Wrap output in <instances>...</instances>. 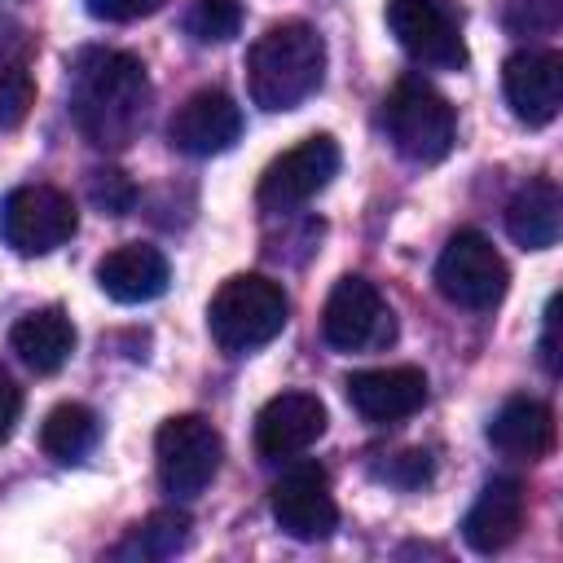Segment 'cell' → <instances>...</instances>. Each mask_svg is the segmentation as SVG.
Returning <instances> with one entry per match:
<instances>
[{"label": "cell", "mask_w": 563, "mask_h": 563, "mask_svg": "<svg viewBox=\"0 0 563 563\" xmlns=\"http://www.w3.org/2000/svg\"><path fill=\"white\" fill-rule=\"evenodd\" d=\"M339 172V145L334 136L317 132V136H303L299 145H290L286 154H277L264 176H260V189H255V202L260 211H295L303 202H312Z\"/></svg>", "instance_id": "cell-8"}, {"label": "cell", "mask_w": 563, "mask_h": 563, "mask_svg": "<svg viewBox=\"0 0 563 563\" xmlns=\"http://www.w3.org/2000/svg\"><path fill=\"white\" fill-rule=\"evenodd\" d=\"M383 479H391V484H400V488H418V484H427V479H431V453H422V449H405V453H396V457L383 466Z\"/></svg>", "instance_id": "cell-27"}, {"label": "cell", "mask_w": 563, "mask_h": 563, "mask_svg": "<svg viewBox=\"0 0 563 563\" xmlns=\"http://www.w3.org/2000/svg\"><path fill=\"white\" fill-rule=\"evenodd\" d=\"M286 312H290V299H286V290L273 277L238 273V277H229L211 295V303H207V330H211V339L224 352L246 356V352L273 343L286 330Z\"/></svg>", "instance_id": "cell-3"}, {"label": "cell", "mask_w": 563, "mask_h": 563, "mask_svg": "<svg viewBox=\"0 0 563 563\" xmlns=\"http://www.w3.org/2000/svg\"><path fill=\"white\" fill-rule=\"evenodd\" d=\"M167 260L158 246L145 242H123L114 251L101 255L97 264V286L114 299V303H150L167 290Z\"/></svg>", "instance_id": "cell-17"}, {"label": "cell", "mask_w": 563, "mask_h": 563, "mask_svg": "<svg viewBox=\"0 0 563 563\" xmlns=\"http://www.w3.org/2000/svg\"><path fill=\"white\" fill-rule=\"evenodd\" d=\"M150 106V79L141 57L123 48H84L70 62V114L97 150H123Z\"/></svg>", "instance_id": "cell-1"}, {"label": "cell", "mask_w": 563, "mask_h": 563, "mask_svg": "<svg viewBox=\"0 0 563 563\" xmlns=\"http://www.w3.org/2000/svg\"><path fill=\"white\" fill-rule=\"evenodd\" d=\"M79 229L75 202L53 185H18L0 202V238L18 255H48Z\"/></svg>", "instance_id": "cell-7"}, {"label": "cell", "mask_w": 563, "mask_h": 563, "mask_svg": "<svg viewBox=\"0 0 563 563\" xmlns=\"http://www.w3.org/2000/svg\"><path fill=\"white\" fill-rule=\"evenodd\" d=\"M506 22L515 31H554L559 26V0H510Z\"/></svg>", "instance_id": "cell-26"}, {"label": "cell", "mask_w": 563, "mask_h": 563, "mask_svg": "<svg viewBox=\"0 0 563 563\" xmlns=\"http://www.w3.org/2000/svg\"><path fill=\"white\" fill-rule=\"evenodd\" d=\"M167 136L180 154L189 158H211L233 150V141L242 136V110L229 92L220 88H198L194 97H185L167 123Z\"/></svg>", "instance_id": "cell-14"}, {"label": "cell", "mask_w": 563, "mask_h": 563, "mask_svg": "<svg viewBox=\"0 0 563 563\" xmlns=\"http://www.w3.org/2000/svg\"><path fill=\"white\" fill-rule=\"evenodd\" d=\"M242 26V4L238 0H194L185 13V31L198 44H229Z\"/></svg>", "instance_id": "cell-23"}, {"label": "cell", "mask_w": 563, "mask_h": 563, "mask_svg": "<svg viewBox=\"0 0 563 563\" xmlns=\"http://www.w3.org/2000/svg\"><path fill=\"white\" fill-rule=\"evenodd\" d=\"M383 128H387V141L396 145V154L418 167L440 163L457 141L453 106L418 75L396 79V88L383 101Z\"/></svg>", "instance_id": "cell-4"}, {"label": "cell", "mask_w": 563, "mask_h": 563, "mask_svg": "<svg viewBox=\"0 0 563 563\" xmlns=\"http://www.w3.org/2000/svg\"><path fill=\"white\" fill-rule=\"evenodd\" d=\"M31 53L35 40L13 18H0V128H18L35 106V79H31Z\"/></svg>", "instance_id": "cell-21"}, {"label": "cell", "mask_w": 563, "mask_h": 563, "mask_svg": "<svg viewBox=\"0 0 563 563\" xmlns=\"http://www.w3.org/2000/svg\"><path fill=\"white\" fill-rule=\"evenodd\" d=\"M88 202L101 216H128L136 202V185L119 167H97V172H88Z\"/></svg>", "instance_id": "cell-25"}, {"label": "cell", "mask_w": 563, "mask_h": 563, "mask_svg": "<svg viewBox=\"0 0 563 563\" xmlns=\"http://www.w3.org/2000/svg\"><path fill=\"white\" fill-rule=\"evenodd\" d=\"M40 444L57 462H79L97 444V413L88 405H75V400L48 409V418L40 427Z\"/></svg>", "instance_id": "cell-22"}, {"label": "cell", "mask_w": 563, "mask_h": 563, "mask_svg": "<svg viewBox=\"0 0 563 563\" xmlns=\"http://www.w3.org/2000/svg\"><path fill=\"white\" fill-rule=\"evenodd\" d=\"M141 550L150 559H172L189 545V515L185 510H154L145 523H141Z\"/></svg>", "instance_id": "cell-24"}, {"label": "cell", "mask_w": 563, "mask_h": 563, "mask_svg": "<svg viewBox=\"0 0 563 563\" xmlns=\"http://www.w3.org/2000/svg\"><path fill=\"white\" fill-rule=\"evenodd\" d=\"M523 515H528V493H523V484H519L515 475H497V479H488V484L479 488L475 506L466 510L462 537H466V545H471L475 554H497V550H506V545L519 537Z\"/></svg>", "instance_id": "cell-16"}, {"label": "cell", "mask_w": 563, "mask_h": 563, "mask_svg": "<svg viewBox=\"0 0 563 563\" xmlns=\"http://www.w3.org/2000/svg\"><path fill=\"white\" fill-rule=\"evenodd\" d=\"M9 347H13L18 361L31 365L35 374H53V369H62V365L70 361V352H75V325H70V317H66L57 303H48V308H35V312H26V317L13 321Z\"/></svg>", "instance_id": "cell-19"}, {"label": "cell", "mask_w": 563, "mask_h": 563, "mask_svg": "<svg viewBox=\"0 0 563 563\" xmlns=\"http://www.w3.org/2000/svg\"><path fill=\"white\" fill-rule=\"evenodd\" d=\"M387 31L422 66L435 70L466 66V40L440 0H387Z\"/></svg>", "instance_id": "cell-10"}, {"label": "cell", "mask_w": 563, "mask_h": 563, "mask_svg": "<svg viewBox=\"0 0 563 563\" xmlns=\"http://www.w3.org/2000/svg\"><path fill=\"white\" fill-rule=\"evenodd\" d=\"M167 0H88V13L97 22H136V18H150L158 13Z\"/></svg>", "instance_id": "cell-28"}, {"label": "cell", "mask_w": 563, "mask_h": 563, "mask_svg": "<svg viewBox=\"0 0 563 563\" xmlns=\"http://www.w3.org/2000/svg\"><path fill=\"white\" fill-rule=\"evenodd\" d=\"M321 334L334 352H369L396 339V317L365 277H339L321 312Z\"/></svg>", "instance_id": "cell-9"}, {"label": "cell", "mask_w": 563, "mask_h": 563, "mask_svg": "<svg viewBox=\"0 0 563 563\" xmlns=\"http://www.w3.org/2000/svg\"><path fill=\"white\" fill-rule=\"evenodd\" d=\"M154 457H158V479L172 497H198L216 479L224 444L202 413H176L158 427Z\"/></svg>", "instance_id": "cell-6"}, {"label": "cell", "mask_w": 563, "mask_h": 563, "mask_svg": "<svg viewBox=\"0 0 563 563\" xmlns=\"http://www.w3.org/2000/svg\"><path fill=\"white\" fill-rule=\"evenodd\" d=\"M488 444L501 449L506 457H545L554 449V413L545 400H532V396H510L493 422H488Z\"/></svg>", "instance_id": "cell-18"}, {"label": "cell", "mask_w": 563, "mask_h": 563, "mask_svg": "<svg viewBox=\"0 0 563 563\" xmlns=\"http://www.w3.org/2000/svg\"><path fill=\"white\" fill-rule=\"evenodd\" d=\"M325 79V40L312 22H273L246 53V88L260 110H295Z\"/></svg>", "instance_id": "cell-2"}, {"label": "cell", "mask_w": 563, "mask_h": 563, "mask_svg": "<svg viewBox=\"0 0 563 563\" xmlns=\"http://www.w3.org/2000/svg\"><path fill=\"white\" fill-rule=\"evenodd\" d=\"M347 405L365 418V422H400L409 413L422 409L427 400V374L413 365H383V369H356L343 383Z\"/></svg>", "instance_id": "cell-15"}, {"label": "cell", "mask_w": 563, "mask_h": 563, "mask_svg": "<svg viewBox=\"0 0 563 563\" xmlns=\"http://www.w3.org/2000/svg\"><path fill=\"white\" fill-rule=\"evenodd\" d=\"M554 325H559V317H554V299L545 303V330H541V365L550 369V374H559V347H554Z\"/></svg>", "instance_id": "cell-30"}, {"label": "cell", "mask_w": 563, "mask_h": 563, "mask_svg": "<svg viewBox=\"0 0 563 563\" xmlns=\"http://www.w3.org/2000/svg\"><path fill=\"white\" fill-rule=\"evenodd\" d=\"M18 413H22V391H18V383H13V378L0 369V444L13 435Z\"/></svg>", "instance_id": "cell-29"}, {"label": "cell", "mask_w": 563, "mask_h": 563, "mask_svg": "<svg viewBox=\"0 0 563 563\" xmlns=\"http://www.w3.org/2000/svg\"><path fill=\"white\" fill-rule=\"evenodd\" d=\"M268 506H273L277 528L295 541H325L339 528V506H334V493H330V475L312 462L286 471L273 484Z\"/></svg>", "instance_id": "cell-11"}, {"label": "cell", "mask_w": 563, "mask_h": 563, "mask_svg": "<svg viewBox=\"0 0 563 563\" xmlns=\"http://www.w3.org/2000/svg\"><path fill=\"white\" fill-rule=\"evenodd\" d=\"M325 427H330V413L312 391H282L264 400V409L255 413V453L264 462L299 457L325 435Z\"/></svg>", "instance_id": "cell-13"}, {"label": "cell", "mask_w": 563, "mask_h": 563, "mask_svg": "<svg viewBox=\"0 0 563 563\" xmlns=\"http://www.w3.org/2000/svg\"><path fill=\"white\" fill-rule=\"evenodd\" d=\"M506 282H510L506 260L475 229H457L444 242L440 260H435V286H440V295L453 299L457 308H471V312L497 308L501 295H506Z\"/></svg>", "instance_id": "cell-5"}, {"label": "cell", "mask_w": 563, "mask_h": 563, "mask_svg": "<svg viewBox=\"0 0 563 563\" xmlns=\"http://www.w3.org/2000/svg\"><path fill=\"white\" fill-rule=\"evenodd\" d=\"M563 224V194L554 180H528L506 207V233L523 251H550Z\"/></svg>", "instance_id": "cell-20"}, {"label": "cell", "mask_w": 563, "mask_h": 563, "mask_svg": "<svg viewBox=\"0 0 563 563\" xmlns=\"http://www.w3.org/2000/svg\"><path fill=\"white\" fill-rule=\"evenodd\" d=\"M501 92L519 123L545 128L563 106V57L550 48H519L501 66Z\"/></svg>", "instance_id": "cell-12"}]
</instances>
